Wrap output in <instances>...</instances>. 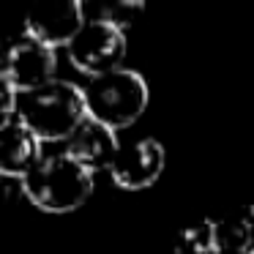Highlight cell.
I'll return each mask as SVG.
<instances>
[{"label": "cell", "instance_id": "8992f818", "mask_svg": "<svg viewBox=\"0 0 254 254\" xmlns=\"http://www.w3.org/2000/svg\"><path fill=\"white\" fill-rule=\"evenodd\" d=\"M164 164H167L164 145L153 137H145L137 139V142L121 145V150H118L115 161L110 167V175L126 191H142L161 178Z\"/></svg>", "mask_w": 254, "mask_h": 254}, {"label": "cell", "instance_id": "30bf717a", "mask_svg": "<svg viewBox=\"0 0 254 254\" xmlns=\"http://www.w3.org/2000/svg\"><path fill=\"white\" fill-rule=\"evenodd\" d=\"M208 224L219 254H254V205H241Z\"/></svg>", "mask_w": 254, "mask_h": 254}, {"label": "cell", "instance_id": "7a4b0ae2", "mask_svg": "<svg viewBox=\"0 0 254 254\" xmlns=\"http://www.w3.org/2000/svg\"><path fill=\"white\" fill-rule=\"evenodd\" d=\"M25 197L47 213H71L93 194V172L71 156L50 153L22 178Z\"/></svg>", "mask_w": 254, "mask_h": 254}, {"label": "cell", "instance_id": "6da1fadb", "mask_svg": "<svg viewBox=\"0 0 254 254\" xmlns=\"http://www.w3.org/2000/svg\"><path fill=\"white\" fill-rule=\"evenodd\" d=\"M17 118L41 142H68V137L88 121L85 88L68 79H52L36 90L19 93Z\"/></svg>", "mask_w": 254, "mask_h": 254}, {"label": "cell", "instance_id": "8fae6325", "mask_svg": "<svg viewBox=\"0 0 254 254\" xmlns=\"http://www.w3.org/2000/svg\"><path fill=\"white\" fill-rule=\"evenodd\" d=\"M172 254H219L213 246V238H210L208 221H199V224H191L178 232Z\"/></svg>", "mask_w": 254, "mask_h": 254}, {"label": "cell", "instance_id": "52a82bcc", "mask_svg": "<svg viewBox=\"0 0 254 254\" xmlns=\"http://www.w3.org/2000/svg\"><path fill=\"white\" fill-rule=\"evenodd\" d=\"M88 17H85V3H63L55 8H44V11H33L25 19V33L39 39L41 44L52 47H68L74 41V36L85 28Z\"/></svg>", "mask_w": 254, "mask_h": 254}, {"label": "cell", "instance_id": "ba28073f", "mask_svg": "<svg viewBox=\"0 0 254 254\" xmlns=\"http://www.w3.org/2000/svg\"><path fill=\"white\" fill-rule=\"evenodd\" d=\"M118 150H121V142H118L115 128L104 126L93 118H88L66 142V153L82 167H88L90 172L110 170Z\"/></svg>", "mask_w": 254, "mask_h": 254}, {"label": "cell", "instance_id": "3957f363", "mask_svg": "<svg viewBox=\"0 0 254 254\" xmlns=\"http://www.w3.org/2000/svg\"><path fill=\"white\" fill-rule=\"evenodd\" d=\"M148 99L150 90L145 77L126 66L88 79V85H85L88 118L115 128V131L137 123L148 107Z\"/></svg>", "mask_w": 254, "mask_h": 254}, {"label": "cell", "instance_id": "7c38bea8", "mask_svg": "<svg viewBox=\"0 0 254 254\" xmlns=\"http://www.w3.org/2000/svg\"><path fill=\"white\" fill-rule=\"evenodd\" d=\"M142 8H145L142 0H118V3H104L99 17H88V19H104V22L126 30L128 25H134V19L142 14Z\"/></svg>", "mask_w": 254, "mask_h": 254}, {"label": "cell", "instance_id": "9c48e42d", "mask_svg": "<svg viewBox=\"0 0 254 254\" xmlns=\"http://www.w3.org/2000/svg\"><path fill=\"white\" fill-rule=\"evenodd\" d=\"M41 139L19 118L3 121L0 126V175L22 181L41 161Z\"/></svg>", "mask_w": 254, "mask_h": 254}, {"label": "cell", "instance_id": "277c9868", "mask_svg": "<svg viewBox=\"0 0 254 254\" xmlns=\"http://www.w3.org/2000/svg\"><path fill=\"white\" fill-rule=\"evenodd\" d=\"M68 61L77 71H82L88 79L110 74L115 68H123L126 58V30L104 22V19H88L85 28L74 36V41L66 47Z\"/></svg>", "mask_w": 254, "mask_h": 254}, {"label": "cell", "instance_id": "5b68a950", "mask_svg": "<svg viewBox=\"0 0 254 254\" xmlns=\"http://www.w3.org/2000/svg\"><path fill=\"white\" fill-rule=\"evenodd\" d=\"M55 68H58L55 50L41 44L39 39H33V36H28L22 30V36L14 39L11 47H8L0 79L8 82L19 93H28V90H36L41 85L52 82Z\"/></svg>", "mask_w": 254, "mask_h": 254}]
</instances>
